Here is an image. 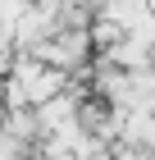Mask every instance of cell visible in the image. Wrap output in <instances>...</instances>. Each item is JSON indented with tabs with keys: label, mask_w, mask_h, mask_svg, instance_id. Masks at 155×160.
Wrapping results in <instances>:
<instances>
[{
	"label": "cell",
	"mask_w": 155,
	"mask_h": 160,
	"mask_svg": "<svg viewBox=\"0 0 155 160\" xmlns=\"http://www.w3.org/2000/svg\"><path fill=\"white\" fill-rule=\"evenodd\" d=\"M123 37H128V32H123L109 14H96L91 23H87V46H91V55H109Z\"/></svg>",
	"instance_id": "1"
},
{
	"label": "cell",
	"mask_w": 155,
	"mask_h": 160,
	"mask_svg": "<svg viewBox=\"0 0 155 160\" xmlns=\"http://www.w3.org/2000/svg\"><path fill=\"white\" fill-rule=\"evenodd\" d=\"M109 160H146V151L128 147V142H109Z\"/></svg>",
	"instance_id": "2"
}]
</instances>
